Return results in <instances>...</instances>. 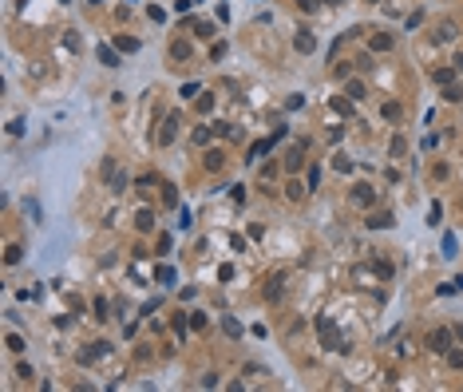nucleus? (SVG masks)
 I'll list each match as a JSON object with an SVG mask.
<instances>
[{"instance_id": "2eb2a0df", "label": "nucleus", "mask_w": 463, "mask_h": 392, "mask_svg": "<svg viewBox=\"0 0 463 392\" xmlns=\"http://www.w3.org/2000/svg\"><path fill=\"white\" fill-rule=\"evenodd\" d=\"M281 289H285V278H273V285L265 289V297H269V301H277V297H281Z\"/></svg>"}, {"instance_id": "4be33fe9", "label": "nucleus", "mask_w": 463, "mask_h": 392, "mask_svg": "<svg viewBox=\"0 0 463 392\" xmlns=\"http://www.w3.org/2000/svg\"><path fill=\"white\" fill-rule=\"evenodd\" d=\"M380 115H384V119H392V123H396V119H400V103H384V107H380Z\"/></svg>"}, {"instance_id": "a878e982", "label": "nucleus", "mask_w": 463, "mask_h": 392, "mask_svg": "<svg viewBox=\"0 0 463 392\" xmlns=\"http://www.w3.org/2000/svg\"><path fill=\"white\" fill-rule=\"evenodd\" d=\"M440 218H444V210H440V202H432V210H428V222L440 226Z\"/></svg>"}, {"instance_id": "4468645a", "label": "nucleus", "mask_w": 463, "mask_h": 392, "mask_svg": "<svg viewBox=\"0 0 463 392\" xmlns=\"http://www.w3.org/2000/svg\"><path fill=\"white\" fill-rule=\"evenodd\" d=\"M456 254H460V250H456V234L448 230V234H444V258H456Z\"/></svg>"}, {"instance_id": "c9c22d12", "label": "nucleus", "mask_w": 463, "mask_h": 392, "mask_svg": "<svg viewBox=\"0 0 463 392\" xmlns=\"http://www.w3.org/2000/svg\"><path fill=\"white\" fill-rule=\"evenodd\" d=\"M147 12H151V20H154V24H158V20H166V12H162V8H158V4H151V8H147Z\"/></svg>"}, {"instance_id": "6e6552de", "label": "nucleus", "mask_w": 463, "mask_h": 392, "mask_svg": "<svg viewBox=\"0 0 463 392\" xmlns=\"http://www.w3.org/2000/svg\"><path fill=\"white\" fill-rule=\"evenodd\" d=\"M372 198H376L372 186H357V190H353V202H357V206H372Z\"/></svg>"}, {"instance_id": "9b49d317", "label": "nucleus", "mask_w": 463, "mask_h": 392, "mask_svg": "<svg viewBox=\"0 0 463 392\" xmlns=\"http://www.w3.org/2000/svg\"><path fill=\"white\" fill-rule=\"evenodd\" d=\"M170 56L174 59H190V44H186V40H174V44H170Z\"/></svg>"}, {"instance_id": "5701e85b", "label": "nucleus", "mask_w": 463, "mask_h": 392, "mask_svg": "<svg viewBox=\"0 0 463 392\" xmlns=\"http://www.w3.org/2000/svg\"><path fill=\"white\" fill-rule=\"evenodd\" d=\"M368 226H372V230H376V226H380V230H388V226H392V218H388V214H372V218H368Z\"/></svg>"}, {"instance_id": "2f4dec72", "label": "nucleus", "mask_w": 463, "mask_h": 392, "mask_svg": "<svg viewBox=\"0 0 463 392\" xmlns=\"http://www.w3.org/2000/svg\"><path fill=\"white\" fill-rule=\"evenodd\" d=\"M289 198H293V202H301V198H305V190H301L297 182H289Z\"/></svg>"}, {"instance_id": "dca6fc26", "label": "nucleus", "mask_w": 463, "mask_h": 392, "mask_svg": "<svg viewBox=\"0 0 463 392\" xmlns=\"http://www.w3.org/2000/svg\"><path fill=\"white\" fill-rule=\"evenodd\" d=\"M222 329H226V337H242V325L234 317H222Z\"/></svg>"}, {"instance_id": "0eeeda50", "label": "nucleus", "mask_w": 463, "mask_h": 392, "mask_svg": "<svg viewBox=\"0 0 463 392\" xmlns=\"http://www.w3.org/2000/svg\"><path fill=\"white\" fill-rule=\"evenodd\" d=\"M368 44H372V52H392V44H396V40H392L388 32H376V36H372Z\"/></svg>"}, {"instance_id": "ddd939ff", "label": "nucleus", "mask_w": 463, "mask_h": 392, "mask_svg": "<svg viewBox=\"0 0 463 392\" xmlns=\"http://www.w3.org/2000/svg\"><path fill=\"white\" fill-rule=\"evenodd\" d=\"M210 135H214L210 127H198V131L190 135V143H194V147H206V143H210Z\"/></svg>"}, {"instance_id": "423d86ee", "label": "nucleus", "mask_w": 463, "mask_h": 392, "mask_svg": "<svg viewBox=\"0 0 463 392\" xmlns=\"http://www.w3.org/2000/svg\"><path fill=\"white\" fill-rule=\"evenodd\" d=\"M293 48H297V52H301V56H309V52H313V48H317V36H313V32H305V28H301V32H297V36H293Z\"/></svg>"}, {"instance_id": "f03ea898", "label": "nucleus", "mask_w": 463, "mask_h": 392, "mask_svg": "<svg viewBox=\"0 0 463 392\" xmlns=\"http://www.w3.org/2000/svg\"><path fill=\"white\" fill-rule=\"evenodd\" d=\"M178 123H182V119H178V111H170L166 119H162V127H158V147H170V143H174Z\"/></svg>"}, {"instance_id": "9d476101", "label": "nucleus", "mask_w": 463, "mask_h": 392, "mask_svg": "<svg viewBox=\"0 0 463 392\" xmlns=\"http://www.w3.org/2000/svg\"><path fill=\"white\" fill-rule=\"evenodd\" d=\"M456 71H460V67H440V71H436V83L452 87V83H456Z\"/></svg>"}, {"instance_id": "b1692460", "label": "nucleus", "mask_w": 463, "mask_h": 392, "mask_svg": "<svg viewBox=\"0 0 463 392\" xmlns=\"http://www.w3.org/2000/svg\"><path fill=\"white\" fill-rule=\"evenodd\" d=\"M20 258H24V250H20V246H8V254H4V262H8V266H16Z\"/></svg>"}, {"instance_id": "1a4fd4ad", "label": "nucleus", "mask_w": 463, "mask_h": 392, "mask_svg": "<svg viewBox=\"0 0 463 392\" xmlns=\"http://www.w3.org/2000/svg\"><path fill=\"white\" fill-rule=\"evenodd\" d=\"M99 59L107 67H119V48H111V44H99Z\"/></svg>"}, {"instance_id": "20e7f679", "label": "nucleus", "mask_w": 463, "mask_h": 392, "mask_svg": "<svg viewBox=\"0 0 463 392\" xmlns=\"http://www.w3.org/2000/svg\"><path fill=\"white\" fill-rule=\"evenodd\" d=\"M281 135H285V127H281L277 135H269V139H257L254 147H250V155H246V159H250V163H254V159H261V155H265V151H269V147H273V143H277Z\"/></svg>"}, {"instance_id": "f3484780", "label": "nucleus", "mask_w": 463, "mask_h": 392, "mask_svg": "<svg viewBox=\"0 0 463 392\" xmlns=\"http://www.w3.org/2000/svg\"><path fill=\"white\" fill-rule=\"evenodd\" d=\"M444 357H448V365H452V369H463V349H448Z\"/></svg>"}, {"instance_id": "393cba45", "label": "nucleus", "mask_w": 463, "mask_h": 392, "mask_svg": "<svg viewBox=\"0 0 463 392\" xmlns=\"http://www.w3.org/2000/svg\"><path fill=\"white\" fill-rule=\"evenodd\" d=\"M349 99H364V83H360V79L349 83Z\"/></svg>"}, {"instance_id": "39448f33", "label": "nucleus", "mask_w": 463, "mask_h": 392, "mask_svg": "<svg viewBox=\"0 0 463 392\" xmlns=\"http://www.w3.org/2000/svg\"><path fill=\"white\" fill-rule=\"evenodd\" d=\"M428 345H432L436 353H448V349H452V329H436V333L428 337Z\"/></svg>"}, {"instance_id": "cd10ccee", "label": "nucleus", "mask_w": 463, "mask_h": 392, "mask_svg": "<svg viewBox=\"0 0 463 392\" xmlns=\"http://www.w3.org/2000/svg\"><path fill=\"white\" fill-rule=\"evenodd\" d=\"M8 135H16V139H20V135H24V119H12V123H8Z\"/></svg>"}, {"instance_id": "bb28decb", "label": "nucleus", "mask_w": 463, "mask_h": 392, "mask_svg": "<svg viewBox=\"0 0 463 392\" xmlns=\"http://www.w3.org/2000/svg\"><path fill=\"white\" fill-rule=\"evenodd\" d=\"M198 91H202V87H198V83H182V99H194V95H198Z\"/></svg>"}, {"instance_id": "a211bd4d", "label": "nucleus", "mask_w": 463, "mask_h": 392, "mask_svg": "<svg viewBox=\"0 0 463 392\" xmlns=\"http://www.w3.org/2000/svg\"><path fill=\"white\" fill-rule=\"evenodd\" d=\"M139 230H154V210H139Z\"/></svg>"}, {"instance_id": "c85d7f7f", "label": "nucleus", "mask_w": 463, "mask_h": 392, "mask_svg": "<svg viewBox=\"0 0 463 392\" xmlns=\"http://www.w3.org/2000/svg\"><path fill=\"white\" fill-rule=\"evenodd\" d=\"M206 167L218 170V167H222V155H218V151H210V155H206Z\"/></svg>"}, {"instance_id": "72a5a7b5", "label": "nucleus", "mask_w": 463, "mask_h": 392, "mask_svg": "<svg viewBox=\"0 0 463 392\" xmlns=\"http://www.w3.org/2000/svg\"><path fill=\"white\" fill-rule=\"evenodd\" d=\"M8 349H12V353H20V349H24V341H20L16 333H8Z\"/></svg>"}, {"instance_id": "f8f14e48", "label": "nucleus", "mask_w": 463, "mask_h": 392, "mask_svg": "<svg viewBox=\"0 0 463 392\" xmlns=\"http://www.w3.org/2000/svg\"><path fill=\"white\" fill-rule=\"evenodd\" d=\"M115 48H119V52H139V40H135V36H119Z\"/></svg>"}, {"instance_id": "f257e3e1", "label": "nucleus", "mask_w": 463, "mask_h": 392, "mask_svg": "<svg viewBox=\"0 0 463 392\" xmlns=\"http://www.w3.org/2000/svg\"><path fill=\"white\" fill-rule=\"evenodd\" d=\"M99 174H103V182H107V186H111V190H123V186H127V170H119V163H115V159H111V155H107V159H103V167H99Z\"/></svg>"}, {"instance_id": "412c9836", "label": "nucleus", "mask_w": 463, "mask_h": 392, "mask_svg": "<svg viewBox=\"0 0 463 392\" xmlns=\"http://www.w3.org/2000/svg\"><path fill=\"white\" fill-rule=\"evenodd\" d=\"M154 278L162 281V285H170V281H174V270H170V266H158V270H154Z\"/></svg>"}, {"instance_id": "f704fd0d", "label": "nucleus", "mask_w": 463, "mask_h": 392, "mask_svg": "<svg viewBox=\"0 0 463 392\" xmlns=\"http://www.w3.org/2000/svg\"><path fill=\"white\" fill-rule=\"evenodd\" d=\"M226 56V44H222V40H218V44H214V48H210V59H222Z\"/></svg>"}, {"instance_id": "7ed1b4c3", "label": "nucleus", "mask_w": 463, "mask_h": 392, "mask_svg": "<svg viewBox=\"0 0 463 392\" xmlns=\"http://www.w3.org/2000/svg\"><path fill=\"white\" fill-rule=\"evenodd\" d=\"M317 329H321V337H325V349H345V341H341L337 325H333L329 317H317Z\"/></svg>"}, {"instance_id": "473e14b6", "label": "nucleus", "mask_w": 463, "mask_h": 392, "mask_svg": "<svg viewBox=\"0 0 463 392\" xmlns=\"http://www.w3.org/2000/svg\"><path fill=\"white\" fill-rule=\"evenodd\" d=\"M162 198H166V202L174 206V202H178V190H174V186H162Z\"/></svg>"}, {"instance_id": "7c9ffc66", "label": "nucleus", "mask_w": 463, "mask_h": 392, "mask_svg": "<svg viewBox=\"0 0 463 392\" xmlns=\"http://www.w3.org/2000/svg\"><path fill=\"white\" fill-rule=\"evenodd\" d=\"M63 44H67V52H75V48H79V36H75V32H67V36H63Z\"/></svg>"}, {"instance_id": "c756f323", "label": "nucleus", "mask_w": 463, "mask_h": 392, "mask_svg": "<svg viewBox=\"0 0 463 392\" xmlns=\"http://www.w3.org/2000/svg\"><path fill=\"white\" fill-rule=\"evenodd\" d=\"M190 226H194V218H190V210H182V214H178V230H190Z\"/></svg>"}, {"instance_id": "aec40b11", "label": "nucleus", "mask_w": 463, "mask_h": 392, "mask_svg": "<svg viewBox=\"0 0 463 392\" xmlns=\"http://www.w3.org/2000/svg\"><path fill=\"white\" fill-rule=\"evenodd\" d=\"M333 111L345 115V119H353V103H345V99H333Z\"/></svg>"}, {"instance_id": "6ab92c4d", "label": "nucleus", "mask_w": 463, "mask_h": 392, "mask_svg": "<svg viewBox=\"0 0 463 392\" xmlns=\"http://www.w3.org/2000/svg\"><path fill=\"white\" fill-rule=\"evenodd\" d=\"M24 210L32 214V222H36V226L44 222V218H40V202H36V198H28V202H24Z\"/></svg>"}]
</instances>
